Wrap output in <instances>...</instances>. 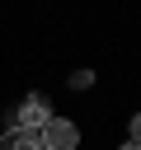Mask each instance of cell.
I'll return each instance as SVG.
<instances>
[{
    "label": "cell",
    "instance_id": "3957f363",
    "mask_svg": "<svg viewBox=\"0 0 141 150\" xmlns=\"http://www.w3.org/2000/svg\"><path fill=\"white\" fill-rule=\"evenodd\" d=\"M0 150H42V141H38V131H24V127H9V131L0 136Z\"/></svg>",
    "mask_w": 141,
    "mask_h": 150
},
{
    "label": "cell",
    "instance_id": "277c9868",
    "mask_svg": "<svg viewBox=\"0 0 141 150\" xmlns=\"http://www.w3.org/2000/svg\"><path fill=\"white\" fill-rule=\"evenodd\" d=\"M89 84H94V70H75L70 75V89H89Z\"/></svg>",
    "mask_w": 141,
    "mask_h": 150
},
{
    "label": "cell",
    "instance_id": "6da1fadb",
    "mask_svg": "<svg viewBox=\"0 0 141 150\" xmlns=\"http://www.w3.org/2000/svg\"><path fill=\"white\" fill-rule=\"evenodd\" d=\"M38 141H42V150H75L80 145V127L66 122V117H47L38 127Z\"/></svg>",
    "mask_w": 141,
    "mask_h": 150
},
{
    "label": "cell",
    "instance_id": "5b68a950",
    "mask_svg": "<svg viewBox=\"0 0 141 150\" xmlns=\"http://www.w3.org/2000/svg\"><path fill=\"white\" fill-rule=\"evenodd\" d=\"M127 141H136V145H141V112H132V136H127Z\"/></svg>",
    "mask_w": 141,
    "mask_h": 150
},
{
    "label": "cell",
    "instance_id": "7a4b0ae2",
    "mask_svg": "<svg viewBox=\"0 0 141 150\" xmlns=\"http://www.w3.org/2000/svg\"><path fill=\"white\" fill-rule=\"evenodd\" d=\"M47 117H52L47 98H42V94H28V98H24V103H19L14 112H9V127H24V131H38V127H42Z\"/></svg>",
    "mask_w": 141,
    "mask_h": 150
},
{
    "label": "cell",
    "instance_id": "8992f818",
    "mask_svg": "<svg viewBox=\"0 0 141 150\" xmlns=\"http://www.w3.org/2000/svg\"><path fill=\"white\" fill-rule=\"evenodd\" d=\"M122 150H141V145H136V141H127V145H122Z\"/></svg>",
    "mask_w": 141,
    "mask_h": 150
}]
</instances>
